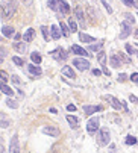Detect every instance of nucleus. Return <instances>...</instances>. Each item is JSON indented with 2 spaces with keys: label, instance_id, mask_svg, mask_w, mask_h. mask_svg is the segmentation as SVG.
<instances>
[{
  "label": "nucleus",
  "instance_id": "f257e3e1",
  "mask_svg": "<svg viewBox=\"0 0 138 153\" xmlns=\"http://www.w3.org/2000/svg\"><path fill=\"white\" fill-rule=\"evenodd\" d=\"M15 11H17L15 0H3V2H0V18L2 20L11 18Z\"/></svg>",
  "mask_w": 138,
  "mask_h": 153
},
{
  "label": "nucleus",
  "instance_id": "f03ea898",
  "mask_svg": "<svg viewBox=\"0 0 138 153\" xmlns=\"http://www.w3.org/2000/svg\"><path fill=\"white\" fill-rule=\"evenodd\" d=\"M111 141V134L108 129H100L97 134V144L99 146H106Z\"/></svg>",
  "mask_w": 138,
  "mask_h": 153
},
{
  "label": "nucleus",
  "instance_id": "7ed1b4c3",
  "mask_svg": "<svg viewBox=\"0 0 138 153\" xmlns=\"http://www.w3.org/2000/svg\"><path fill=\"white\" fill-rule=\"evenodd\" d=\"M99 126H100V121L97 117H91L87 123V130H88V134H96L97 130H99Z\"/></svg>",
  "mask_w": 138,
  "mask_h": 153
},
{
  "label": "nucleus",
  "instance_id": "20e7f679",
  "mask_svg": "<svg viewBox=\"0 0 138 153\" xmlns=\"http://www.w3.org/2000/svg\"><path fill=\"white\" fill-rule=\"evenodd\" d=\"M73 65H75L79 71H85V70L90 68V62H88L87 59H82V58H75Z\"/></svg>",
  "mask_w": 138,
  "mask_h": 153
},
{
  "label": "nucleus",
  "instance_id": "39448f33",
  "mask_svg": "<svg viewBox=\"0 0 138 153\" xmlns=\"http://www.w3.org/2000/svg\"><path fill=\"white\" fill-rule=\"evenodd\" d=\"M97 61H99V64L102 65V71L106 74V76H109L111 74V71L108 70V67H106V53L103 52V50H100L99 52V55H97Z\"/></svg>",
  "mask_w": 138,
  "mask_h": 153
},
{
  "label": "nucleus",
  "instance_id": "423d86ee",
  "mask_svg": "<svg viewBox=\"0 0 138 153\" xmlns=\"http://www.w3.org/2000/svg\"><path fill=\"white\" fill-rule=\"evenodd\" d=\"M103 100H106L114 109H117V111H119V109H122L123 108V105H122V102L117 99V97H114V96H103L102 97Z\"/></svg>",
  "mask_w": 138,
  "mask_h": 153
},
{
  "label": "nucleus",
  "instance_id": "0eeeda50",
  "mask_svg": "<svg viewBox=\"0 0 138 153\" xmlns=\"http://www.w3.org/2000/svg\"><path fill=\"white\" fill-rule=\"evenodd\" d=\"M50 55H52V56H53L56 61H65V59L68 58V53H67V52H65L62 47H58V49H55V50H53Z\"/></svg>",
  "mask_w": 138,
  "mask_h": 153
},
{
  "label": "nucleus",
  "instance_id": "6e6552de",
  "mask_svg": "<svg viewBox=\"0 0 138 153\" xmlns=\"http://www.w3.org/2000/svg\"><path fill=\"white\" fill-rule=\"evenodd\" d=\"M100 111H103V108H102L100 105H96V106H93V105H85V106H84V112H85L87 115L96 114V112H100Z\"/></svg>",
  "mask_w": 138,
  "mask_h": 153
},
{
  "label": "nucleus",
  "instance_id": "1a4fd4ad",
  "mask_svg": "<svg viewBox=\"0 0 138 153\" xmlns=\"http://www.w3.org/2000/svg\"><path fill=\"white\" fill-rule=\"evenodd\" d=\"M43 132L46 134V135H50V137H53V138H56V137H59V129L56 127V126H46V127H43Z\"/></svg>",
  "mask_w": 138,
  "mask_h": 153
},
{
  "label": "nucleus",
  "instance_id": "9d476101",
  "mask_svg": "<svg viewBox=\"0 0 138 153\" xmlns=\"http://www.w3.org/2000/svg\"><path fill=\"white\" fill-rule=\"evenodd\" d=\"M131 32H132L131 23H128V21H123V23H122V32H120V38H122V39L128 38V36L131 35Z\"/></svg>",
  "mask_w": 138,
  "mask_h": 153
},
{
  "label": "nucleus",
  "instance_id": "9b49d317",
  "mask_svg": "<svg viewBox=\"0 0 138 153\" xmlns=\"http://www.w3.org/2000/svg\"><path fill=\"white\" fill-rule=\"evenodd\" d=\"M9 153H20V146H18V137H17V135H14V137L11 138Z\"/></svg>",
  "mask_w": 138,
  "mask_h": 153
},
{
  "label": "nucleus",
  "instance_id": "f8f14e48",
  "mask_svg": "<svg viewBox=\"0 0 138 153\" xmlns=\"http://www.w3.org/2000/svg\"><path fill=\"white\" fill-rule=\"evenodd\" d=\"M75 15H76V20L81 23V26L85 27V26H87V23H85V15H84V11H82L81 6H78V8L75 9Z\"/></svg>",
  "mask_w": 138,
  "mask_h": 153
},
{
  "label": "nucleus",
  "instance_id": "ddd939ff",
  "mask_svg": "<svg viewBox=\"0 0 138 153\" xmlns=\"http://www.w3.org/2000/svg\"><path fill=\"white\" fill-rule=\"evenodd\" d=\"M72 52H73L75 55H79V56H90V53H88L85 49H82L81 46H78V44H73V46H72Z\"/></svg>",
  "mask_w": 138,
  "mask_h": 153
},
{
  "label": "nucleus",
  "instance_id": "4468645a",
  "mask_svg": "<svg viewBox=\"0 0 138 153\" xmlns=\"http://www.w3.org/2000/svg\"><path fill=\"white\" fill-rule=\"evenodd\" d=\"M28 71H29L32 76H40V74L43 73L41 67H38L37 64H31V65H28Z\"/></svg>",
  "mask_w": 138,
  "mask_h": 153
},
{
  "label": "nucleus",
  "instance_id": "2eb2a0df",
  "mask_svg": "<svg viewBox=\"0 0 138 153\" xmlns=\"http://www.w3.org/2000/svg\"><path fill=\"white\" fill-rule=\"evenodd\" d=\"M79 39H81L82 42H85V44H93V41H96V38H94V36L87 35V33H84V32H81V33H79Z\"/></svg>",
  "mask_w": 138,
  "mask_h": 153
},
{
  "label": "nucleus",
  "instance_id": "dca6fc26",
  "mask_svg": "<svg viewBox=\"0 0 138 153\" xmlns=\"http://www.w3.org/2000/svg\"><path fill=\"white\" fill-rule=\"evenodd\" d=\"M50 35L53 39H59L61 38V27L56 26V25H52L50 26Z\"/></svg>",
  "mask_w": 138,
  "mask_h": 153
},
{
  "label": "nucleus",
  "instance_id": "f3484780",
  "mask_svg": "<svg viewBox=\"0 0 138 153\" xmlns=\"http://www.w3.org/2000/svg\"><path fill=\"white\" fill-rule=\"evenodd\" d=\"M34 36H35V29L29 27V29L25 32V35H23V39H25V42H29V41L34 39Z\"/></svg>",
  "mask_w": 138,
  "mask_h": 153
},
{
  "label": "nucleus",
  "instance_id": "a211bd4d",
  "mask_svg": "<svg viewBox=\"0 0 138 153\" xmlns=\"http://www.w3.org/2000/svg\"><path fill=\"white\" fill-rule=\"evenodd\" d=\"M109 62H111V65H112L114 68H119L120 65H122V59L119 58V55H112L109 58Z\"/></svg>",
  "mask_w": 138,
  "mask_h": 153
},
{
  "label": "nucleus",
  "instance_id": "6ab92c4d",
  "mask_svg": "<svg viewBox=\"0 0 138 153\" xmlns=\"http://www.w3.org/2000/svg\"><path fill=\"white\" fill-rule=\"evenodd\" d=\"M0 124H2V127H9L11 126V120L6 117L5 112L0 111Z\"/></svg>",
  "mask_w": 138,
  "mask_h": 153
},
{
  "label": "nucleus",
  "instance_id": "aec40b11",
  "mask_svg": "<svg viewBox=\"0 0 138 153\" xmlns=\"http://www.w3.org/2000/svg\"><path fill=\"white\" fill-rule=\"evenodd\" d=\"M58 11H59V12H62V14H65V15H67V14H70V6H68V3L65 2V0H61Z\"/></svg>",
  "mask_w": 138,
  "mask_h": 153
},
{
  "label": "nucleus",
  "instance_id": "412c9836",
  "mask_svg": "<svg viewBox=\"0 0 138 153\" xmlns=\"http://www.w3.org/2000/svg\"><path fill=\"white\" fill-rule=\"evenodd\" d=\"M62 74L67 76V77H72V79L76 77V74H75V71H73V68L70 67V65H65V67L62 68Z\"/></svg>",
  "mask_w": 138,
  "mask_h": 153
},
{
  "label": "nucleus",
  "instance_id": "4be33fe9",
  "mask_svg": "<svg viewBox=\"0 0 138 153\" xmlns=\"http://www.w3.org/2000/svg\"><path fill=\"white\" fill-rule=\"evenodd\" d=\"M0 91H2L3 94H6L8 97L14 96V90H12V88H9V86H8L6 83H0Z\"/></svg>",
  "mask_w": 138,
  "mask_h": 153
},
{
  "label": "nucleus",
  "instance_id": "5701e85b",
  "mask_svg": "<svg viewBox=\"0 0 138 153\" xmlns=\"http://www.w3.org/2000/svg\"><path fill=\"white\" fill-rule=\"evenodd\" d=\"M67 121H68V124H70L73 129L79 127V118L75 117V115H67Z\"/></svg>",
  "mask_w": 138,
  "mask_h": 153
},
{
  "label": "nucleus",
  "instance_id": "b1692460",
  "mask_svg": "<svg viewBox=\"0 0 138 153\" xmlns=\"http://www.w3.org/2000/svg\"><path fill=\"white\" fill-rule=\"evenodd\" d=\"M14 49H15V52H18V53H26V42H25V41L15 42Z\"/></svg>",
  "mask_w": 138,
  "mask_h": 153
},
{
  "label": "nucleus",
  "instance_id": "393cba45",
  "mask_svg": "<svg viewBox=\"0 0 138 153\" xmlns=\"http://www.w3.org/2000/svg\"><path fill=\"white\" fill-rule=\"evenodd\" d=\"M2 33H3L6 38H11V36H14L15 30H14L12 26H3V27H2Z\"/></svg>",
  "mask_w": 138,
  "mask_h": 153
},
{
  "label": "nucleus",
  "instance_id": "a878e982",
  "mask_svg": "<svg viewBox=\"0 0 138 153\" xmlns=\"http://www.w3.org/2000/svg\"><path fill=\"white\" fill-rule=\"evenodd\" d=\"M31 59H32V62L34 64H41V61H43V58H41V55L38 53V52H34V53H31Z\"/></svg>",
  "mask_w": 138,
  "mask_h": 153
},
{
  "label": "nucleus",
  "instance_id": "bb28decb",
  "mask_svg": "<svg viewBox=\"0 0 138 153\" xmlns=\"http://www.w3.org/2000/svg\"><path fill=\"white\" fill-rule=\"evenodd\" d=\"M102 47H103V42L100 41V42H97V44H90L88 46V50H91V52H100Z\"/></svg>",
  "mask_w": 138,
  "mask_h": 153
},
{
  "label": "nucleus",
  "instance_id": "cd10ccee",
  "mask_svg": "<svg viewBox=\"0 0 138 153\" xmlns=\"http://www.w3.org/2000/svg\"><path fill=\"white\" fill-rule=\"evenodd\" d=\"M59 27H61V33H62L64 36H68V35H70V27H67L65 23H62V21H61V23H59Z\"/></svg>",
  "mask_w": 138,
  "mask_h": 153
},
{
  "label": "nucleus",
  "instance_id": "c85d7f7f",
  "mask_svg": "<svg viewBox=\"0 0 138 153\" xmlns=\"http://www.w3.org/2000/svg\"><path fill=\"white\" fill-rule=\"evenodd\" d=\"M59 3H61V0H49V8L53 9V11H58Z\"/></svg>",
  "mask_w": 138,
  "mask_h": 153
},
{
  "label": "nucleus",
  "instance_id": "c756f323",
  "mask_svg": "<svg viewBox=\"0 0 138 153\" xmlns=\"http://www.w3.org/2000/svg\"><path fill=\"white\" fill-rule=\"evenodd\" d=\"M68 27H70V32H76L78 30V25L75 18H68Z\"/></svg>",
  "mask_w": 138,
  "mask_h": 153
},
{
  "label": "nucleus",
  "instance_id": "7c9ffc66",
  "mask_svg": "<svg viewBox=\"0 0 138 153\" xmlns=\"http://www.w3.org/2000/svg\"><path fill=\"white\" fill-rule=\"evenodd\" d=\"M9 79H11V77L8 76V73H6V71L0 70V83H6V82H8Z\"/></svg>",
  "mask_w": 138,
  "mask_h": 153
},
{
  "label": "nucleus",
  "instance_id": "2f4dec72",
  "mask_svg": "<svg viewBox=\"0 0 138 153\" xmlns=\"http://www.w3.org/2000/svg\"><path fill=\"white\" fill-rule=\"evenodd\" d=\"M5 102H6V105H8L9 108H12V109H15V108H18V105H17V102H15V100H12L11 97H8V99H6Z\"/></svg>",
  "mask_w": 138,
  "mask_h": 153
},
{
  "label": "nucleus",
  "instance_id": "473e14b6",
  "mask_svg": "<svg viewBox=\"0 0 138 153\" xmlns=\"http://www.w3.org/2000/svg\"><path fill=\"white\" fill-rule=\"evenodd\" d=\"M102 5L105 6V9H106L109 14H112V6H111V2H109V0H102Z\"/></svg>",
  "mask_w": 138,
  "mask_h": 153
},
{
  "label": "nucleus",
  "instance_id": "72a5a7b5",
  "mask_svg": "<svg viewBox=\"0 0 138 153\" xmlns=\"http://www.w3.org/2000/svg\"><path fill=\"white\" fill-rule=\"evenodd\" d=\"M126 144H128V146H134V144H137V138L132 137V135H128V137H126Z\"/></svg>",
  "mask_w": 138,
  "mask_h": 153
},
{
  "label": "nucleus",
  "instance_id": "f704fd0d",
  "mask_svg": "<svg viewBox=\"0 0 138 153\" xmlns=\"http://www.w3.org/2000/svg\"><path fill=\"white\" fill-rule=\"evenodd\" d=\"M41 33L44 36V41H49V30H47L46 26H41Z\"/></svg>",
  "mask_w": 138,
  "mask_h": 153
},
{
  "label": "nucleus",
  "instance_id": "c9c22d12",
  "mask_svg": "<svg viewBox=\"0 0 138 153\" xmlns=\"http://www.w3.org/2000/svg\"><path fill=\"white\" fill-rule=\"evenodd\" d=\"M12 62H14L15 65H18V67H21V65L25 64V61H23L20 56H14V58H12Z\"/></svg>",
  "mask_w": 138,
  "mask_h": 153
},
{
  "label": "nucleus",
  "instance_id": "e433bc0d",
  "mask_svg": "<svg viewBox=\"0 0 138 153\" xmlns=\"http://www.w3.org/2000/svg\"><path fill=\"white\" fill-rule=\"evenodd\" d=\"M125 17H126V20H128V23H135V17H134V15H131L129 12H126V14H125Z\"/></svg>",
  "mask_w": 138,
  "mask_h": 153
},
{
  "label": "nucleus",
  "instance_id": "4c0bfd02",
  "mask_svg": "<svg viewBox=\"0 0 138 153\" xmlns=\"http://www.w3.org/2000/svg\"><path fill=\"white\" fill-rule=\"evenodd\" d=\"M125 49H126V52H128L129 55H135V53H137V52L134 50V47H132L131 44H126V46H125Z\"/></svg>",
  "mask_w": 138,
  "mask_h": 153
},
{
  "label": "nucleus",
  "instance_id": "58836bf2",
  "mask_svg": "<svg viewBox=\"0 0 138 153\" xmlns=\"http://www.w3.org/2000/svg\"><path fill=\"white\" fill-rule=\"evenodd\" d=\"M117 80H119V82H126V80H128V76H126L125 73H120V74L117 76Z\"/></svg>",
  "mask_w": 138,
  "mask_h": 153
},
{
  "label": "nucleus",
  "instance_id": "ea45409f",
  "mask_svg": "<svg viewBox=\"0 0 138 153\" xmlns=\"http://www.w3.org/2000/svg\"><path fill=\"white\" fill-rule=\"evenodd\" d=\"M119 58H120V59H122L123 62H126V64H131V59H129L128 56H125L123 53H119Z\"/></svg>",
  "mask_w": 138,
  "mask_h": 153
},
{
  "label": "nucleus",
  "instance_id": "a19ab883",
  "mask_svg": "<svg viewBox=\"0 0 138 153\" xmlns=\"http://www.w3.org/2000/svg\"><path fill=\"white\" fill-rule=\"evenodd\" d=\"M129 79H131L132 82H137V83H138V73H132Z\"/></svg>",
  "mask_w": 138,
  "mask_h": 153
},
{
  "label": "nucleus",
  "instance_id": "79ce46f5",
  "mask_svg": "<svg viewBox=\"0 0 138 153\" xmlns=\"http://www.w3.org/2000/svg\"><path fill=\"white\" fill-rule=\"evenodd\" d=\"M123 3H125L126 6H134V5H135L134 0H123Z\"/></svg>",
  "mask_w": 138,
  "mask_h": 153
},
{
  "label": "nucleus",
  "instance_id": "37998d69",
  "mask_svg": "<svg viewBox=\"0 0 138 153\" xmlns=\"http://www.w3.org/2000/svg\"><path fill=\"white\" fill-rule=\"evenodd\" d=\"M11 80H12L14 83H21V80H20V79H18V76H15V74H14V76H11Z\"/></svg>",
  "mask_w": 138,
  "mask_h": 153
},
{
  "label": "nucleus",
  "instance_id": "c03bdc74",
  "mask_svg": "<svg viewBox=\"0 0 138 153\" xmlns=\"http://www.w3.org/2000/svg\"><path fill=\"white\" fill-rule=\"evenodd\" d=\"M67 111H70V112L76 111V106H75V105H68V106H67Z\"/></svg>",
  "mask_w": 138,
  "mask_h": 153
},
{
  "label": "nucleus",
  "instance_id": "a18cd8bd",
  "mask_svg": "<svg viewBox=\"0 0 138 153\" xmlns=\"http://www.w3.org/2000/svg\"><path fill=\"white\" fill-rule=\"evenodd\" d=\"M93 74H94V76H100V74H102V71H100L99 68H94V70H93Z\"/></svg>",
  "mask_w": 138,
  "mask_h": 153
},
{
  "label": "nucleus",
  "instance_id": "49530a36",
  "mask_svg": "<svg viewBox=\"0 0 138 153\" xmlns=\"http://www.w3.org/2000/svg\"><path fill=\"white\" fill-rule=\"evenodd\" d=\"M32 2H34V0H23V3H25V5H32Z\"/></svg>",
  "mask_w": 138,
  "mask_h": 153
},
{
  "label": "nucleus",
  "instance_id": "de8ad7c7",
  "mask_svg": "<svg viewBox=\"0 0 138 153\" xmlns=\"http://www.w3.org/2000/svg\"><path fill=\"white\" fill-rule=\"evenodd\" d=\"M109 152H112V153H116V146H114V144H111V147H109Z\"/></svg>",
  "mask_w": 138,
  "mask_h": 153
},
{
  "label": "nucleus",
  "instance_id": "09e8293b",
  "mask_svg": "<svg viewBox=\"0 0 138 153\" xmlns=\"http://www.w3.org/2000/svg\"><path fill=\"white\" fill-rule=\"evenodd\" d=\"M50 112L52 114H56V108H50Z\"/></svg>",
  "mask_w": 138,
  "mask_h": 153
},
{
  "label": "nucleus",
  "instance_id": "8fccbe9b",
  "mask_svg": "<svg viewBox=\"0 0 138 153\" xmlns=\"http://www.w3.org/2000/svg\"><path fill=\"white\" fill-rule=\"evenodd\" d=\"M135 38H137V41H138V29H135Z\"/></svg>",
  "mask_w": 138,
  "mask_h": 153
},
{
  "label": "nucleus",
  "instance_id": "3c124183",
  "mask_svg": "<svg viewBox=\"0 0 138 153\" xmlns=\"http://www.w3.org/2000/svg\"><path fill=\"white\" fill-rule=\"evenodd\" d=\"M0 153H5V150H3V146H0Z\"/></svg>",
  "mask_w": 138,
  "mask_h": 153
},
{
  "label": "nucleus",
  "instance_id": "603ef678",
  "mask_svg": "<svg viewBox=\"0 0 138 153\" xmlns=\"http://www.w3.org/2000/svg\"><path fill=\"white\" fill-rule=\"evenodd\" d=\"M135 8H138V0H137V2H135V5H134Z\"/></svg>",
  "mask_w": 138,
  "mask_h": 153
},
{
  "label": "nucleus",
  "instance_id": "864d4df0",
  "mask_svg": "<svg viewBox=\"0 0 138 153\" xmlns=\"http://www.w3.org/2000/svg\"><path fill=\"white\" fill-rule=\"evenodd\" d=\"M2 61H3V56H0V64H2Z\"/></svg>",
  "mask_w": 138,
  "mask_h": 153
},
{
  "label": "nucleus",
  "instance_id": "5fc2aeb1",
  "mask_svg": "<svg viewBox=\"0 0 138 153\" xmlns=\"http://www.w3.org/2000/svg\"><path fill=\"white\" fill-rule=\"evenodd\" d=\"M137 103H138V97H137Z\"/></svg>",
  "mask_w": 138,
  "mask_h": 153
},
{
  "label": "nucleus",
  "instance_id": "6e6d98bb",
  "mask_svg": "<svg viewBox=\"0 0 138 153\" xmlns=\"http://www.w3.org/2000/svg\"><path fill=\"white\" fill-rule=\"evenodd\" d=\"M137 55H138V52H137Z\"/></svg>",
  "mask_w": 138,
  "mask_h": 153
},
{
  "label": "nucleus",
  "instance_id": "4d7b16f0",
  "mask_svg": "<svg viewBox=\"0 0 138 153\" xmlns=\"http://www.w3.org/2000/svg\"><path fill=\"white\" fill-rule=\"evenodd\" d=\"M137 17H138V15H137Z\"/></svg>",
  "mask_w": 138,
  "mask_h": 153
}]
</instances>
